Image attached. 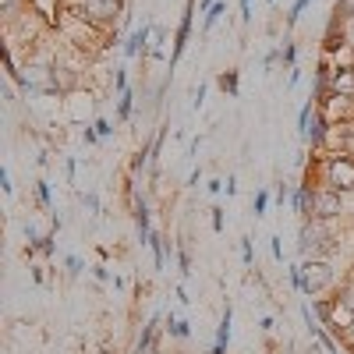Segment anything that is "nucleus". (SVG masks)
<instances>
[{"label":"nucleus","mask_w":354,"mask_h":354,"mask_svg":"<svg viewBox=\"0 0 354 354\" xmlns=\"http://www.w3.org/2000/svg\"><path fill=\"white\" fill-rule=\"evenodd\" d=\"M36 195H39V202H43V205H50V185H46V181H39V185H36Z\"/></svg>","instance_id":"412c9836"},{"label":"nucleus","mask_w":354,"mask_h":354,"mask_svg":"<svg viewBox=\"0 0 354 354\" xmlns=\"http://www.w3.org/2000/svg\"><path fill=\"white\" fill-rule=\"evenodd\" d=\"M227 340H230V308L223 312V322H220V333H216V344H213V354H223V347H227Z\"/></svg>","instance_id":"9d476101"},{"label":"nucleus","mask_w":354,"mask_h":354,"mask_svg":"<svg viewBox=\"0 0 354 354\" xmlns=\"http://www.w3.org/2000/svg\"><path fill=\"white\" fill-rule=\"evenodd\" d=\"M340 46L354 50V15L351 18H340Z\"/></svg>","instance_id":"9b49d317"},{"label":"nucleus","mask_w":354,"mask_h":354,"mask_svg":"<svg viewBox=\"0 0 354 354\" xmlns=\"http://www.w3.org/2000/svg\"><path fill=\"white\" fill-rule=\"evenodd\" d=\"M167 330H170V337H188V322L185 319H174V315H167Z\"/></svg>","instance_id":"ddd939ff"},{"label":"nucleus","mask_w":354,"mask_h":354,"mask_svg":"<svg viewBox=\"0 0 354 354\" xmlns=\"http://www.w3.org/2000/svg\"><path fill=\"white\" fill-rule=\"evenodd\" d=\"M131 93H121V103H117V121H128V117H131Z\"/></svg>","instance_id":"4468645a"},{"label":"nucleus","mask_w":354,"mask_h":354,"mask_svg":"<svg viewBox=\"0 0 354 354\" xmlns=\"http://www.w3.org/2000/svg\"><path fill=\"white\" fill-rule=\"evenodd\" d=\"M213 230H223V209H213Z\"/></svg>","instance_id":"393cba45"},{"label":"nucleus","mask_w":354,"mask_h":354,"mask_svg":"<svg viewBox=\"0 0 354 354\" xmlns=\"http://www.w3.org/2000/svg\"><path fill=\"white\" fill-rule=\"evenodd\" d=\"M64 262H68V270H71V273H82V259H78V255H68Z\"/></svg>","instance_id":"5701e85b"},{"label":"nucleus","mask_w":354,"mask_h":354,"mask_svg":"<svg viewBox=\"0 0 354 354\" xmlns=\"http://www.w3.org/2000/svg\"><path fill=\"white\" fill-rule=\"evenodd\" d=\"M192 21H195V4L188 0V8L181 15V25H177V39H174V53H170V64H177V57H181L185 43H188V32H192Z\"/></svg>","instance_id":"0eeeda50"},{"label":"nucleus","mask_w":354,"mask_h":354,"mask_svg":"<svg viewBox=\"0 0 354 354\" xmlns=\"http://www.w3.org/2000/svg\"><path fill=\"white\" fill-rule=\"evenodd\" d=\"M78 11L93 25L106 28L113 21V15H121V0H78Z\"/></svg>","instance_id":"39448f33"},{"label":"nucleus","mask_w":354,"mask_h":354,"mask_svg":"<svg viewBox=\"0 0 354 354\" xmlns=\"http://www.w3.org/2000/svg\"><path fill=\"white\" fill-rule=\"evenodd\" d=\"M153 255H156V270H163V266H167V241L160 238V234H153Z\"/></svg>","instance_id":"f8f14e48"},{"label":"nucleus","mask_w":354,"mask_h":354,"mask_svg":"<svg viewBox=\"0 0 354 354\" xmlns=\"http://www.w3.org/2000/svg\"><path fill=\"white\" fill-rule=\"evenodd\" d=\"M340 213H344V195L326 185H312V220H340Z\"/></svg>","instance_id":"f03ea898"},{"label":"nucleus","mask_w":354,"mask_h":354,"mask_svg":"<svg viewBox=\"0 0 354 354\" xmlns=\"http://www.w3.org/2000/svg\"><path fill=\"white\" fill-rule=\"evenodd\" d=\"M308 4H312V0H294V8H290V15H287V21H298V15H301V11H305Z\"/></svg>","instance_id":"6ab92c4d"},{"label":"nucleus","mask_w":354,"mask_h":354,"mask_svg":"<svg viewBox=\"0 0 354 354\" xmlns=\"http://www.w3.org/2000/svg\"><path fill=\"white\" fill-rule=\"evenodd\" d=\"M93 128H96V131H100V138H106V135H110V131H113V124H110V121H106V117H100V121H96V124H93Z\"/></svg>","instance_id":"aec40b11"},{"label":"nucleus","mask_w":354,"mask_h":354,"mask_svg":"<svg viewBox=\"0 0 354 354\" xmlns=\"http://www.w3.org/2000/svg\"><path fill=\"white\" fill-rule=\"evenodd\" d=\"M347 337H351V344H354V326H351V330H347Z\"/></svg>","instance_id":"c756f323"},{"label":"nucleus","mask_w":354,"mask_h":354,"mask_svg":"<svg viewBox=\"0 0 354 354\" xmlns=\"http://www.w3.org/2000/svg\"><path fill=\"white\" fill-rule=\"evenodd\" d=\"M319 185H326L340 195L354 192V156L347 153H326L319 160Z\"/></svg>","instance_id":"f257e3e1"},{"label":"nucleus","mask_w":354,"mask_h":354,"mask_svg":"<svg viewBox=\"0 0 354 354\" xmlns=\"http://www.w3.org/2000/svg\"><path fill=\"white\" fill-rule=\"evenodd\" d=\"M294 53H298V46L287 43V46H283V64H290V68H294Z\"/></svg>","instance_id":"4be33fe9"},{"label":"nucleus","mask_w":354,"mask_h":354,"mask_svg":"<svg viewBox=\"0 0 354 354\" xmlns=\"http://www.w3.org/2000/svg\"><path fill=\"white\" fill-rule=\"evenodd\" d=\"M301 270H305V294H308V298L333 283V266L326 259H312V262L301 266Z\"/></svg>","instance_id":"423d86ee"},{"label":"nucleus","mask_w":354,"mask_h":354,"mask_svg":"<svg viewBox=\"0 0 354 354\" xmlns=\"http://www.w3.org/2000/svg\"><path fill=\"white\" fill-rule=\"evenodd\" d=\"M326 93L354 100V68H340V64H333V68L322 71V78H319V96H326Z\"/></svg>","instance_id":"7ed1b4c3"},{"label":"nucleus","mask_w":354,"mask_h":354,"mask_svg":"<svg viewBox=\"0 0 354 354\" xmlns=\"http://www.w3.org/2000/svg\"><path fill=\"white\" fill-rule=\"evenodd\" d=\"M241 259L252 262V241H241Z\"/></svg>","instance_id":"bb28decb"},{"label":"nucleus","mask_w":354,"mask_h":354,"mask_svg":"<svg viewBox=\"0 0 354 354\" xmlns=\"http://www.w3.org/2000/svg\"><path fill=\"white\" fill-rule=\"evenodd\" d=\"M266 205H270V192H255V216L266 213Z\"/></svg>","instance_id":"a211bd4d"},{"label":"nucleus","mask_w":354,"mask_h":354,"mask_svg":"<svg viewBox=\"0 0 354 354\" xmlns=\"http://www.w3.org/2000/svg\"><path fill=\"white\" fill-rule=\"evenodd\" d=\"M290 202H294V209H298L305 220H312V185H298L294 195H290Z\"/></svg>","instance_id":"6e6552de"},{"label":"nucleus","mask_w":354,"mask_h":354,"mask_svg":"<svg viewBox=\"0 0 354 354\" xmlns=\"http://www.w3.org/2000/svg\"><path fill=\"white\" fill-rule=\"evenodd\" d=\"M337 298H340L344 305H351V308H354V277H351V280L340 287V294H337Z\"/></svg>","instance_id":"2eb2a0df"},{"label":"nucleus","mask_w":354,"mask_h":354,"mask_svg":"<svg viewBox=\"0 0 354 354\" xmlns=\"http://www.w3.org/2000/svg\"><path fill=\"white\" fill-rule=\"evenodd\" d=\"M315 312L322 315V322H326V326H333L337 333L344 330H351L354 326V308L351 305H344L340 298H330V301H315Z\"/></svg>","instance_id":"20e7f679"},{"label":"nucleus","mask_w":354,"mask_h":354,"mask_svg":"<svg viewBox=\"0 0 354 354\" xmlns=\"http://www.w3.org/2000/svg\"><path fill=\"white\" fill-rule=\"evenodd\" d=\"M82 205H85V209H93V213H96V209H100V198H96V195H85V198H82Z\"/></svg>","instance_id":"b1692460"},{"label":"nucleus","mask_w":354,"mask_h":354,"mask_svg":"<svg viewBox=\"0 0 354 354\" xmlns=\"http://www.w3.org/2000/svg\"><path fill=\"white\" fill-rule=\"evenodd\" d=\"M220 15H223V4H216V8H209V15L202 18V28H213L216 21H220Z\"/></svg>","instance_id":"f3484780"},{"label":"nucleus","mask_w":354,"mask_h":354,"mask_svg":"<svg viewBox=\"0 0 354 354\" xmlns=\"http://www.w3.org/2000/svg\"><path fill=\"white\" fill-rule=\"evenodd\" d=\"M270 248H273V259H283V248H280V238H273V241H270Z\"/></svg>","instance_id":"a878e982"},{"label":"nucleus","mask_w":354,"mask_h":354,"mask_svg":"<svg viewBox=\"0 0 354 354\" xmlns=\"http://www.w3.org/2000/svg\"><path fill=\"white\" fill-rule=\"evenodd\" d=\"M220 85H223V93H238V71H227L220 78Z\"/></svg>","instance_id":"dca6fc26"},{"label":"nucleus","mask_w":354,"mask_h":354,"mask_svg":"<svg viewBox=\"0 0 354 354\" xmlns=\"http://www.w3.org/2000/svg\"><path fill=\"white\" fill-rule=\"evenodd\" d=\"M145 46H149V25H142L138 32H131L124 53H128V57H138V53H145Z\"/></svg>","instance_id":"1a4fd4ad"},{"label":"nucleus","mask_w":354,"mask_h":354,"mask_svg":"<svg viewBox=\"0 0 354 354\" xmlns=\"http://www.w3.org/2000/svg\"><path fill=\"white\" fill-rule=\"evenodd\" d=\"M0 185H4V192H11L15 185H11V177H8V170H0Z\"/></svg>","instance_id":"cd10ccee"},{"label":"nucleus","mask_w":354,"mask_h":354,"mask_svg":"<svg viewBox=\"0 0 354 354\" xmlns=\"http://www.w3.org/2000/svg\"><path fill=\"white\" fill-rule=\"evenodd\" d=\"M241 15H245V18L252 15V0H241Z\"/></svg>","instance_id":"c85d7f7f"}]
</instances>
